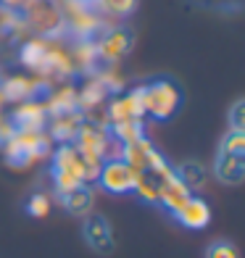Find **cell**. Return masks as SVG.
Instances as JSON below:
<instances>
[{
  "label": "cell",
  "mask_w": 245,
  "mask_h": 258,
  "mask_svg": "<svg viewBox=\"0 0 245 258\" xmlns=\"http://www.w3.org/2000/svg\"><path fill=\"white\" fill-rule=\"evenodd\" d=\"M214 174L221 184H232V187L240 184L245 179V156L219 150L216 161H214Z\"/></svg>",
  "instance_id": "8992f818"
},
{
  "label": "cell",
  "mask_w": 245,
  "mask_h": 258,
  "mask_svg": "<svg viewBox=\"0 0 245 258\" xmlns=\"http://www.w3.org/2000/svg\"><path fill=\"white\" fill-rule=\"evenodd\" d=\"M82 237H85L87 248L95 250L98 255H111L116 250L111 221L103 214H87L85 216V221H82Z\"/></svg>",
  "instance_id": "277c9868"
},
{
  "label": "cell",
  "mask_w": 245,
  "mask_h": 258,
  "mask_svg": "<svg viewBox=\"0 0 245 258\" xmlns=\"http://www.w3.org/2000/svg\"><path fill=\"white\" fill-rule=\"evenodd\" d=\"M229 132H245V100H235L229 108Z\"/></svg>",
  "instance_id": "44dd1931"
},
{
  "label": "cell",
  "mask_w": 245,
  "mask_h": 258,
  "mask_svg": "<svg viewBox=\"0 0 245 258\" xmlns=\"http://www.w3.org/2000/svg\"><path fill=\"white\" fill-rule=\"evenodd\" d=\"M203 258H240V250H237V245L229 242V240H214L206 248Z\"/></svg>",
  "instance_id": "e0dca14e"
},
{
  "label": "cell",
  "mask_w": 245,
  "mask_h": 258,
  "mask_svg": "<svg viewBox=\"0 0 245 258\" xmlns=\"http://www.w3.org/2000/svg\"><path fill=\"white\" fill-rule=\"evenodd\" d=\"M174 216H177V221L188 229H203V227H208V221H211V208H208V203L203 198L190 195Z\"/></svg>",
  "instance_id": "52a82bcc"
},
{
  "label": "cell",
  "mask_w": 245,
  "mask_h": 258,
  "mask_svg": "<svg viewBox=\"0 0 245 258\" xmlns=\"http://www.w3.org/2000/svg\"><path fill=\"white\" fill-rule=\"evenodd\" d=\"M48 211H50V201H48V195H42V192H34L29 201H27V214L34 216V219H42V216H48Z\"/></svg>",
  "instance_id": "ac0fdd59"
},
{
  "label": "cell",
  "mask_w": 245,
  "mask_h": 258,
  "mask_svg": "<svg viewBox=\"0 0 245 258\" xmlns=\"http://www.w3.org/2000/svg\"><path fill=\"white\" fill-rule=\"evenodd\" d=\"M85 182H87V161L79 156L74 145L64 143L53 156V184L58 195L74 190L77 184H85Z\"/></svg>",
  "instance_id": "7a4b0ae2"
},
{
  "label": "cell",
  "mask_w": 245,
  "mask_h": 258,
  "mask_svg": "<svg viewBox=\"0 0 245 258\" xmlns=\"http://www.w3.org/2000/svg\"><path fill=\"white\" fill-rule=\"evenodd\" d=\"M61 203H64V208L72 216H87V214H92L95 198H92V190L87 184H77L74 190H69V192L61 195Z\"/></svg>",
  "instance_id": "30bf717a"
},
{
  "label": "cell",
  "mask_w": 245,
  "mask_h": 258,
  "mask_svg": "<svg viewBox=\"0 0 245 258\" xmlns=\"http://www.w3.org/2000/svg\"><path fill=\"white\" fill-rule=\"evenodd\" d=\"M34 82L32 79H24V77H14L8 79L3 87H0V95H3L6 100H27L34 95Z\"/></svg>",
  "instance_id": "4fadbf2b"
},
{
  "label": "cell",
  "mask_w": 245,
  "mask_h": 258,
  "mask_svg": "<svg viewBox=\"0 0 245 258\" xmlns=\"http://www.w3.org/2000/svg\"><path fill=\"white\" fill-rule=\"evenodd\" d=\"M14 124L19 126V132H40L45 124V108L40 103H24L14 113Z\"/></svg>",
  "instance_id": "8fae6325"
},
{
  "label": "cell",
  "mask_w": 245,
  "mask_h": 258,
  "mask_svg": "<svg viewBox=\"0 0 245 258\" xmlns=\"http://www.w3.org/2000/svg\"><path fill=\"white\" fill-rule=\"evenodd\" d=\"M29 21H32V27L42 32V34H48L53 32L58 24H61V14H58V8L50 3V0H34L32 8H29Z\"/></svg>",
  "instance_id": "9c48e42d"
},
{
  "label": "cell",
  "mask_w": 245,
  "mask_h": 258,
  "mask_svg": "<svg viewBox=\"0 0 245 258\" xmlns=\"http://www.w3.org/2000/svg\"><path fill=\"white\" fill-rule=\"evenodd\" d=\"M50 48L45 45L42 40H32L24 45V50H21V61H24V66L29 69H37V72H42V66H45V58H48Z\"/></svg>",
  "instance_id": "5bb4252c"
},
{
  "label": "cell",
  "mask_w": 245,
  "mask_h": 258,
  "mask_svg": "<svg viewBox=\"0 0 245 258\" xmlns=\"http://www.w3.org/2000/svg\"><path fill=\"white\" fill-rule=\"evenodd\" d=\"M100 6L103 11H108L113 16H130L137 6V0H100Z\"/></svg>",
  "instance_id": "ffe728a7"
},
{
  "label": "cell",
  "mask_w": 245,
  "mask_h": 258,
  "mask_svg": "<svg viewBox=\"0 0 245 258\" xmlns=\"http://www.w3.org/2000/svg\"><path fill=\"white\" fill-rule=\"evenodd\" d=\"M132 45H135V34L130 27H113L103 34V40L95 48V55H100L103 61H119L132 50Z\"/></svg>",
  "instance_id": "5b68a950"
},
{
  "label": "cell",
  "mask_w": 245,
  "mask_h": 258,
  "mask_svg": "<svg viewBox=\"0 0 245 258\" xmlns=\"http://www.w3.org/2000/svg\"><path fill=\"white\" fill-rule=\"evenodd\" d=\"M219 150H227V153H237V156H245V132H229L221 140Z\"/></svg>",
  "instance_id": "d6986e66"
},
{
  "label": "cell",
  "mask_w": 245,
  "mask_h": 258,
  "mask_svg": "<svg viewBox=\"0 0 245 258\" xmlns=\"http://www.w3.org/2000/svg\"><path fill=\"white\" fill-rule=\"evenodd\" d=\"M95 179L100 182L103 190L111 192V195H130V192H135L137 171L121 158H108V161L100 163Z\"/></svg>",
  "instance_id": "3957f363"
},
{
  "label": "cell",
  "mask_w": 245,
  "mask_h": 258,
  "mask_svg": "<svg viewBox=\"0 0 245 258\" xmlns=\"http://www.w3.org/2000/svg\"><path fill=\"white\" fill-rule=\"evenodd\" d=\"M174 174H177V179H179L185 187H188L190 192L201 190V187L206 184V169L201 166V163H195V161L182 163L179 169H174Z\"/></svg>",
  "instance_id": "7c38bea8"
},
{
  "label": "cell",
  "mask_w": 245,
  "mask_h": 258,
  "mask_svg": "<svg viewBox=\"0 0 245 258\" xmlns=\"http://www.w3.org/2000/svg\"><path fill=\"white\" fill-rule=\"evenodd\" d=\"M77 129H79V121H74V111L72 113H61V116H55L53 137L61 140V143H69V140L77 137Z\"/></svg>",
  "instance_id": "9a60e30c"
},
{
  "label": "cell",
  "mask_w": 245,
  "mask_h": 258,
  "mask_svg": "<svg viewBox=\"0 0 245 258\" xmlns=\"http://www.w3.org/2000/svg\"><path fill=\"white\" fill-rule=\"evenodd\" d=\"M113 135L119 137V143L127 145V143H135V140L143 137V121H119L113 124Z\"/></svg>",
  "instance_id": "2e32d148"
},
{
  "label": "cell",
  "mask_w": 245,
  "mask_h": 258,
  "mask_svg": "<svg viewBox=\"0 0 245 258\" xmlns=\"http://www.w3.org/2000/svg\"><path fill=\"white\" fill-rule=\"evenodd\" d=\"M182 105V90L171 79H153L143 85V111L156 121H169Z\"/></svg>",
  "instance_id": "6da1fadb"
},
{
  "label": "cell",
  "mask_w": 245,
  "mask_h": 258,
  "mask_svg": "<svg viewBox=\"0 0 245 258\" xmlns=\"http://www.w3.org/2000/svg\"><path fill=\"white\" fill-rule=\"evenodd\" d=\"M145 111H143V87H137L127 95L116 98L111 103V121L119 124V121H137L143 119Z\"/></svg>",
  "instance_id": "ba28073f"
}]
</instances>
